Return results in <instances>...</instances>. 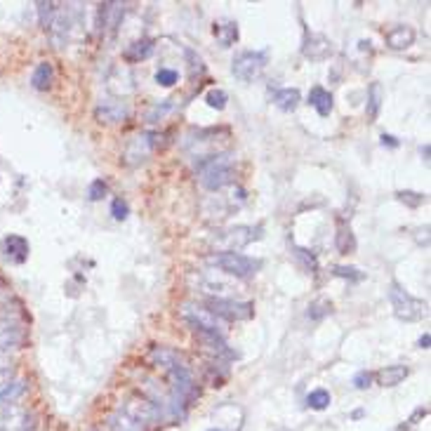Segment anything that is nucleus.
<instances>
[{
  "label": "nucleus",
  "mask_w": 431,
  "mask_h": 431,
  "mask_svg": "<svg viewBox=\"0 0 431 431\" xmlns=\"http://www.w3.org/2000/svg\"><path fill=\"white\" fill-rule=\"evenodd\" d=\"M234 181V156L231 153H217L201 160V186L208 191H219Z\"/></svg>",
  "instance_id": "obj_1"
},
{
  "label": "nucleus",
  "mask_w": 431,
  "mask_h": 431,
  "mask_svg": "<svg viewBox=\"0 0 431 431\" xmlns=\"http://www.w3.org/2000/svg\"><path fill=\"white\" fill-rule=\"evenodd\" d=\"M206 262L210 267H217L222 274L236 276V278H252L259 269H262V259H252L247 255H241V252H214V255H208Z\"/></svg>",
  "instance_id": "obj_2"
},
{
  "label": "nucleus",
  "mask_w": 431,
  "mask_h": 431,
  "mask_svg": "<svg viewBox=\"0 0 431 431\" xmlns=\"http://www.w3.org/2000/svg\"><path fill=\"white\" fill-rule=\"evenodd\" d=\"M389 302H391V309H394L396 318L408 320V323L419 320L424 316V311H427V304L422 300H417V297H412L408 290H403L396 280H391V285H389Z\"/></svg>",
  "instance_id": "obj_3"
},
{
  "label": "nucleus",
  "mask_w": 431,
  "mask_h": 431,
  "mask_svg": "<svg viewBox=\"0 0 431 431\" xmlns=\"http://www.w3.org/2000/svg\"><path fill=\"white\" fill-rule=\"evenodd\" d=\"M264 66H267V54L247 49V52L236 54L234 64H231V74L243 82H252L264 71Z\"/></svg>",
  "instance_id": "obj_4"
},
{
  "label": "nucleus",
  "mask_w": 431,
  "mask_h": 431,
  "mask_svg": "<svg viewBox=\"0 0 431 431\" xmlns=\"http://www.w3.org/2000/svg\"><path fill=\"white\" fill-rule=\"evenodd\" d=\"M206 309L222 320H247L255 313V304L252 302H231V300H222V297L210 300Z\"/></svg>",
  "instance_id": "obj_5"
},
{
  "label": "nucleus",
  "mask_w": 431,
  "mask_h": 431,
  "mask_svg": "<svg viewBox=\"0 0 431 431\" xmlns=\"http://www.w3.org/2000/svg\"><path fill=\"white\" fill-rule=\"evenodd\" d=\"M153 146H156V135L153 132H142V135H135L132 140H128L123 148V160L125 165H142L144 160L151 156Z\"/></svg>",
  "instance_id": "obj_6"
},
{
  "label": "nucleus",
  "mask_w": 431,
  "mask_h": 431,
  "mask_svg": "<svg viewBox=\"0 0 431 431\" xmlns=\"http://www.w3.org/2000/svg\"><path fill=\"white\" fill-rule=\"evenodd\" d=\"M181 313H184V318L189 320V323L196 330H212V333L222 335L224 323H219V318L214 316L212 311H208L206 307H196V304H184V307H181Z\"/></svg>",
  "instance_id": "obj_7"
},
{
  "label": "nucleus",
  "mask_w": 431,
  "mask_h": 431,
  "mask_svg": "<svg viewBox=\"0 0 431 431\" xmlns=\"http://www.w3.org/2000/svg\"><path fill=\"white\" fill-rule=\"evenodd\" d=\"M302 52H304V57L311 59V62H323V59H328L330 54H333V43L325 36H320V33H307Z\"/></svg>",
  "instance_id": "obj_8"
},
{
  "label": "nucleus",
  "mask_w": 431,
  "mask_h": 431,
  "mask_svg": "<svg viewBox=\"0 0 431 431\" xmlns=\"http://www.w3.org/2000/svg\"><path fill=\"white\" fill-rule=\"evenodd\" d=\"M99 123H120V120L128 118L130 109L123 99H107V102H99L95 109Z\"/></svg>",
  "instance_id": "obj_9"
},
{
  "label": "nucleus",
  "mask_w": 431,
  "mask_h": 431,
  "mask_svg": "<svg viewBox=\"0 0 431 431\" xmlns=\"http://www.w3.org/2000/svg\"><path fill=\"white\" fill-rule=\"evenodd\" d=\"M257 231L259 229H252V226H236V229H231V231H224L222 241L229 243L231 252H236L239 247L247 245V243H252L255 239H259Z\"/></svg>",
  "instance_id": "obj_10"
},
{
  "label": "nucleus",
  "mask_w": 431,
  "mask_h": 431,
  "mask_svg": "<svg viewBox=\"0 0 431 431\" xmlns=\"http://www.w3.org/2000/svg\"><path fill=\"white\" fill-rule=\"evenodd\" d=\"M417 33L412 26H394L389 33H386V45L391 49H408L415 43Z\"/></svg>",
  "instance_id": "obj_11"
},
{
  "label": "nucleus",
  "mask_w": 431,
  "mask_h": 431,
  "mask_svg": "<svg viewBox=\"0 0 431 431\" xmlns=\"http://www.w3.org/2000/svg\"><path fill=\"white\" fill-rule=\"evenodd\" d=\"M309 104H311L313 109L318 111V115H330L333 113V95H330L325 87H320V85H313L311 87V92H309Z\"/></svg>",
  "instance_id": "obj_12"
},
{
  "label": "nucleus",
  "mask_w": 431,
  "mask_h": 431,
  "mask_svg": "<svg viewBox=\"0 0 431 431\" xmlns=\"http://www.w3.org/2000/svg\"><path fill=\"white\" fill-rule=\"evenodd\" d=\"M196 335H198V340L206 344V349L217 353V356H234V351H229V346H226L224 335L212 333V330H196Z\"/></svg>",
  "instance_id": "obj_13"
},
{
  "label": "nucleus",
  "mask_w": 431,
  "mask_h": 431,
  "mask_svg": "<svg viewBox=\"0 0 431 431\" xmlns=\"http://www.w3.org/2000/svg\"><path fill=\"white\" fill-rule=\"evenodd\" d=\"M5 257L21 264L29 257V241L21 239V236H8V239H5Z\"/></svg>",
  "instance_id": "obj_14"
},
{
  "label": "nucleus",
  "mask_w": 431,
  "mask_h": 431,
  "mask_svg": "<svg viewBox=\"0 0 431 431\" xmlns=\"http://www.w3.org/2000/svg\"><path fill=\"white\" fill-rule=\"evenodd\" d=\"M300 102H302V95H300V90L297 87H283V90H278L274 95V104L280 109V111H285V113H292L297 107H300Z\"/></svg>",
  "instance_id": "obj_15"
},
{
  "label": "nucleus",
  "mask_w": 431,
  "mask_h": 431,
  "mask_svg": "<svg viewBox=\"0 0 431 431\" xmlns=\"http://www.w3.org/2000/svg\"><path fill=\"white\" fill-rule=\"evenodd\" d=\"M52 80H54V66L49 62H41L33 69L31 85L36 87V90H47V87L52 85Z\"/></svg>",
  "instance_id": "obj_16"
},
{
  "label": "nucleus",
  "mask_w": 431,
  "mask_h": 431,
  "mask_svg": "<svg viewBox=\"0 0 431 431\" xmlns=\"http://www.w3.org/2000/svg\"><path fill=\"white\" fill-rule=\"evenodd\" d=\"M408 373H410V370L406 366H386L377 373V382L382 386H396L408 377Z\"/></svg>",
  "instance_id": "obj_17"
},
{
  "label": "nucleus",
  "mask_w": 431,
  "mask_h": 431,
  "mask_svg": "<svg viewBox=\"0 0 431 431\" xmlns=\"http://www.w3.org/2000/svg\"><path fill=\"white\" fill-rule=\"evenodd\" d=\"M151 52H153V41L142 38V41H137V43H132V45L125 47L123 54H125L128 62H142V59L151 57Z\"/></svg>",
  "instance_id": "obj_18"
},
{
  "label": "nucleus",
  "mask_w": 431,
  "mask_h": 431,
  "mask_svg": "<svg viewBox=\"0 0 431 431\" xmlns=\"http://www.w3.org/2000/svg\"><path fill=\"white\" fill-rule=\"evenodd\" d=\"M214 36H217V43L222 47H231L239 41V26L234 21H224V24L214 26Z\"/></svg>",
  "instance_id": "obj_19"
},
{
  "label": "nucleus",
  "mask_w": 431,
  "mask_h": 431,
  "mask_svg": "<svg viewBox=\"0 0 431 431\" xmlns=\"http://www.w3.org/2000/svg\"><path fill=\"white\" fill-rule=\"evenodd\" d=\"M292 255H295L297 264L302 267L304 274H316L318 272V259L313 255L311 250H307V247H292Z\"/></svg>",
  "instance_id": "obj_20"
},
{
  "label": "nucleus",
  "mask_w": 431,
  "mask_h": 431,
  "mask_svg": "<svg viewBox=\"0 0 431 431\" xmlns=\"http://www.w3.org/2000/svg\"><path fill=\"white\" fill-rule=\"evenodd\" d=\"M382 99H384L382 85H379V82H373V85H370V90H368V109H366L370 120H375L379 115V109H382Z\"/></svg>",
  "instance_id": "obj_21"
},
{
  "label": "nucleus",
  "mask_w": 431,
  "mask_h": 431,
  "mask_svg": "<svg viewBox=\"0 0 431 431\" xmlns=\"http://www.w3.org/2000/svg\"><path fill=\"white\" fill-rule=\"evenodd\" d=\"M335 245L342 255H349V252L356 250V239H353L349 226H340V231H337V236H335Z\"/></svg>",
  "instance_id": "obj_22"
},
{
  "label": "nucleus",
  "mask_w": 431,
  "mask_h": 431,
  "mask_svg": "<svg viewBox=\"0 0 431 431\" xmlns=\"http://www.w3.org/2000/svg\"><path fill=\"white\" fill-rule=\"evenodd\" d=\"M24 391H26L24 382H12V384H5L3 389H0V403H5V406H8V403H14L16 399H19L21 394H24Z\"/></svg>",
  "instance_id": "obj_23"
},
{
  "label": "nucleus",
  "mask_w": 431,
  "mask_h": 431,
  "mask_svg": "<svg viewBox=\"0 0 431 431\" xmlns=\"http://www.w3.org/2000/svg\"><path fill=\"white\" fill-rule=\"evenodd\" d=\"M307 406L311 410H325L330 406V394L325 389H313L311 394L307 396Z\"/></svg>",
  "instance_id": "obj_24"
},
{
  "label": "nucleus",
  "mask_w": 431,
  "mask_h": 431,
  "mask_svg": "<svg viewBox=\"0 0 431 431\" xmlns=\"http://www.w3.org/2000/svg\"><path fill=\"white\" fill-rule=\"evenodd\" d=\"M206 102L210 109H217V111H222L226 107V102H229V95H226L224 90H219V87H212V90L206 95Z\"/></svg>",
  "instance_id": "obj_25"
},
{
  "label": "nucleus",
  "mask_w": 431,
  "mask_h": 431,
  "mask_svg": "<svg viewBox=\"0 0 431 431\" xmlns=\"http://www.w3.org/2000/svg\"><path fill=\"white\" fill-rule=\"evenodd\" d=\"M330 311H333V304H330V300H316L311 307H309V318L320 320V318L328 316Z\"/></svg>",
  "instance_id": "obj_26"
},
{
  "label": "nucleus",
  "mask_w": 431,
  "mask_h": 431,
  "mask_svg": "<svg viewBox=\"0 0 431 431\" xmlns=\"http://www.w3.org/2000/svg\"><path fill=\"white\" fill-rule=\"evenodd\" d=\"M177 80H179V74H177L175 69H168V66H163V69L156 71V82H158V85L173 87Z\"/></svg>",
  "instance_id": "obj_27"
},
{
  "label": "nucleus",
  "mask_w": 431,
  "mask_h": 431,
  "mask_svg": "<svg viewBox=\"0 0 431 431\" xmlns=\"http://www.w3.org/2000/svg\"><path fill=\"white\" fill-rule=\"evenodd\" d=\"M38 12H41L43 29H49V24H52V16L57 14V5H54V3H38Z\"/></svg>",
  "instance_id": "obj_28"
},
{
  "label": "nucleus",
  "mask_w": 431,
  "mask_h": 431,
  "mask_svg": "<svg viewBox=\"0 0 431 431\" xmlns=\"http://www.w3.org/2000/svg\"><path fill=\"white\" fill-rule=\"evenodd\" d=\"M396 196H399V201H403L406 206H410V208H419L424 201H427L422 193H415V191H399Z\"/></svg>",
  "instance_id": "obj_29"
},
{
  "label": "nucleus",
  "mask_w": 431,
  "mask_h": 431,
  "mask_svg": "<svg viewBox=\"0 0 431 431\" xmlns=\"http://www.w3.org/2000/svg\"><path fill=\"white\" fill-rule=\"evenodd\" d=\"M107 181L104 179H95L90 184V189H87V198H90V201H99V198H104V193H107Z\"/></svg>",
  "instance_id": "obj_30"
},
{
  "label": "nucleus",
  "mask_w": 431,
  "mask_h": 431,
  "mask_svg": "<svg viewBox=\"0 0 431 431\" xmlns=\"http://www.w3.org/2000/svg\"><path fill=\"white\" fill-rule=\"evenodd\" d=\"M170 109H173V107H170V104H156V107H153L151 111L146 113V120H148V123H156V120L163 118V115L168 113Z\"/></svg>",
  "instance_id": "obj_31"
},
{
  "label": "nucleus",
  "mask_w": 431,
  "mask_h": 431,
  "mask_svg": "<svg viewBox=\"0 0 431 431\" xmlns=\"http://www.w3.org/2000/svg\"><path fill=\"white\" fill-rule=\"evenodd\" d=\"M333 274L342 276V278H351V280H361L363 278V274H358V269H353V267H335Z\"/></svg>",
  "instance_id": "obj_32"
},
{
  "label": "nucleus",
  "mask_w": 431,
  "mask_h": 431,
  "mask_svg": "<svg viewBox=\"0 0 431 431\" xmlns=\"http://www.w3.org/2000/svg\"><path fill=\"white\" fill-rule=\"evenodd\" d=\"M111 212L115 219H125L128 217V203H125L123 198H115V201L111 203Z\"/></svg>",
  "instance_id": "obj_33"
},
{
  "label": "nucleus",
  "mask_w": 431,
  "mask_h": 431,
  "mask_svg": "<svg viewBox=\"0 0 431 431\" xmlns=\"http://www.w3.org/2000/svg\"><path fill=\"white\" fill-rule=\"evenodd\" d=\"M370 382H373V373H368V370H361V373H356V377H353V386H356V389H368Z\"/></svg>",
  "instance_id": "obj_34"
},
{
  "label": "nucleus",
  "mask_w": 431,
  "mask_h": 431,
  "mask_svg": "<svg viewBox=\"0 0 431 431\" xmlns=\"http://www.w3.org/2000/svg\"><path fill=\"white\" fill-rule=\"evenodd\" d=\"M429 344H431V335L424 333L422 337H419V349H429Z\"/></svg>",
  "instance_id": "obj_35"
},
{
  "label": "nucleus",
  "mask_w": 431,
  "mask_h": 431,
  "mask_svg": "<svg viewBox=\"0 0 431 431\" xmlns=\"http://www.w3.org/2000/svg\"><path fill=\"white\" fill-rule=\"evenodd\" d=\"M382 144H384V146H394V148L399 146V142H396L391 135H382Z\"/></svg>",
  "instance_id": "obj_36"
},
{
  "label": "nucleus",
  "mask_w": 431,
  "mask_h": 431,
  "mask_svg": "<svg viewBox=\"0 0 431 431\" xmlns=\"http://www.w3.org/2000/svg\"><path fill=\"white\" fill-rule=\"evenodd\" d=\"M422 156H424V160H429V144H424L422 146Z\"/></svg>",
  "instance_id": "obj_37"
},
{
  "label": "nucleus",
  "mask_w": 431,
  "mask_h": 431,
  "mask_svg": "<svg viewBox=\"0 0 431 431\" xmlns=\"http://www.w3.org/2000/svg\"><path fill=\"white\" fill-rule=\"evenodd\" d=\"M276 431H290V429H285V427H283V429H276Z\"/></svg>",
  "instance_id": "obj_38"
},
{
  "label": "nucleus",
  "mask_w": 431,
  "mask_h": 431,
  "mask_svg": "<svg viewBox=\"0 0 431 431\" xmlns=\"http://www.w3.org/2000/svg\"><path fill=\"white\" fill-rule=\"evenodd\" d=\"M208 431H222V429H208Z\"/></svg>",
  "instance_id": "obj_39"
}]
</instances>
